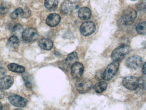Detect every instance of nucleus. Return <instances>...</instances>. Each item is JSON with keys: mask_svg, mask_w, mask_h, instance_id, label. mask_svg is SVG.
<instances>
[{"mask_svg": "<svg viewBox=\"0 0 146 110\" xmlns=\"http://www.w3.org/2000/svg\"><path fill=\"white\" fill-rule=\"evenodd\" d=\"M81 3L80 0H65L61 6L62 13L68 15L78 9Z\"/></svg>", "mask_w": 146, "mask_h": 110, "instance_id": "f257e3e1", "label": "nucleus"}, {"mask_svg": "<svg viewBox=\"0 0 146 110\" xmlns=\"http://www.w3.org/2000/svg\"><path fill=\"white\" fill-rule=\"evenodd\" d=\"M130 51V48L129 46L126 44L121 45L113 51L111 57L113 61L119 62L123 59Z\"/></svg>", "mask_w": 146, "mask_h": 110, "instance_id": "f03ea898", "label": "nucleus"}, {"mask_svg": "<svg viewBox=\"0 0 146 110\" xmlns=\"http://www.w3.org/2000/svg\"><path fill=\"white\" fill-rule=\"evenodd\" d=\"M119 63L113 61L109 64L105 70L102 74V78L106 80H111L115 75L118 70Z\"/></svg>", "mask_w": 146, "mask_h": 110, "instance_id": "7ed1b4c3", "label": "nucleus"}, {"mask_svg": "<svg viewBox=\"0 0 146 110\" xmlns=\"http://www.w3.org/2000/svg\"><path fill=\"white\" fill-rule=\"evenodd\" d=\"M22 36L25 42L31 43L36 40L38 39L39 34L35 28H29L23 31Z\"/></svg>", "mask_w": 146, "mask_h": 110, "instance_id": "20e7f679", "label": "nucleus"}, {"mask_svg": "<svg viewBox=\"0 0 146 110\" xmlns=\"http://www.w3.org/2000/svg\"><path fill=\"white\" fill-rule=\"evenodd\" d=\"M78 91L81 93H85L89 91L92 86V82L87 78H79L76 84Z\"/></svg>", "mask_w": 146, "mask_h": 110, "instance_id": "39448f33", "label": "nucleus"}, {"mask_svg": "<svg viewBox=\"0 0 146 110\" xmlns=\"http://www.w3.org/2000/svg\"><path fill=\"white\" fill-rule=\"evenodd\" d=\"M122 83L125 87L130 90L137 89L139 86V80L138 78L134 76H127L123 79Z\"/></svg>", "mask_w": 146, "mask_h": 110, "instance_id": "423d86ee", "label": "nucleus"}, {"mask_svg": "<svg viewBox=\"0 0 146 110\" xmlns=\"http://www.w3.org/2000/svg\"><path fill=\"white\" fill-rule=\"evenodd\" d=\"M137 15V13L135 10L132 9H127L122 14L121 21L124 25H128L135 20Z\"/></svg>", "mask_w": 146, "mask_h": 110, "instance_id": "0eeeda50", "label": "nucleus"}, {"mask_svg": "<svg viewBox=\"0 0 146 110\" xmlns=\"http://www.w3.org/2000/svg\"><path fill=\"white\" fill-rule=\"evenodd\" d=\"M96 30L95 23L92 21L84 22L80 27V32L84 36H88L93 34Z\"/></svg>", "mask_w": 146, "mask_h": 110, "instance_id": "6e6552de", "label": "nucleus"}, {"mask_svg": "<svg viewBox=\"0 0 146 110\" xmlns=\"http://www.w3.org/2000/svg\"><path fill=\"white\" fill-rule=\"evenodd\" d=\"M127 67L132 69H137L143 65V59L138 56H133L130 57L126 62Z\"/></svg>", "mask_w": 146, "mask_h": 110, "instance_id": "1a4fd4ad", "label": "nucleus"}, {"mask_svg": "<svg viewBox=\"0 0 146 110\" xmlns=\"http://www.w3.org/2000/svg\"><path fill=\"white\" fill-rule=\"evenodd\" d=\"M8 100L11 104L17 107H23L28 103L27 99L18 95H11L9 96Z\"/></svg>", "mask_w": 146, "mask_h": 110, "instance_id": "9d476101", "label": "nucleus"}, {"mask_svg": "<svg viewBox=\"0 0 146 110\" xmlns=\"http://www.w3.org/2000/svg\"><path fill=\"white\" fill-rule=\"evenodd\" d=\"M84 68L82 64L76 62L71 66V73L72 76L76 79H79L83 74Z\"/></svg>", "mask_w": 146, "mask_h": 110, "instance_id": "9b49d317", "label": "nucleus"}, {"mask_svg": "<svg viewBox=\"0 0 146 110\" xmlns=\"http://www.w3.org/2000/svg\"><path fill=\"white\" fill-rule=\"evenodd\" d=\"M60 20L61 18L59 15L57 13H52L47 17L46 22L50 26L55 27L59 24Z\"/></svg>", "mask_w": 146, "mask_h": 110, "instance_id": "f8f14e48", "label": "nucleus"}, {"mask_svg": "<svg viewBox=\"0 0 146 110\" xmlns=\"http://www.w3.org/2000/svg\"><path fill=\"white\" fill-rule=\"evenodd\" d=\"M14 82V79L11 76H5L0 81V87L3 89H7L11 87Z\"/></svg>", "mask_w": 146, "mask_h": 110, "instance_id": "ddd939ff", "label": "nucleus"}, {"mask_svg": "<svg viewBox=\"0 0 146 110\" xmlns=\"http://www.w3.org/2000/svg\"><path fill=\"white\" fill-rule=\"evenodd\" d=\"M19 40L16 36H12L9 39L7 44V47L11 51H14L17 50L19 48Z\"/></svg>", "mask_w": 146, "mask_h": 110, "instance_id": "4468645a", "label": "nucleus"}, {"mask_svg": "<svg viewBox=\"0 0 146 110\" xmlns=\"http://www.w3.org/2000/svg\"><path fill=\"white\" fill-rule=\"evenodd\" d=\"M38 45L42 49L46 50H50L53 46L52 41L47 38H42L40 40Z\"/></svg>", "mask_w": 146, "mask_h": 110, "instance_id": "2eb2a0df", "label": "nucleus"}, {"mask_svg": "<svg viewBox=\"0 0 146 110\" xmlns=\"http://www.w3.org/2000/svg\"><path fill=\"white\" fill-rule=\"evenodd\" d=\"M91 12L90 9L87 7L81 8L78 11V17L84 20L89 19L91 16Z\"/></svg>", "mask_w": 146, "mask_h": 110, "instance_id": "dca6fc26", "label": "nucleus"}, {"mask_svg": "<svg viewBox=\"0 0 146 110\" xmlns=\"http://www.w3.org/2000/svg\"><path fill=\"white\" fill-rule=\"evenodd\" d=\"M78 59L77 53L76 52H73L68 55L65 60L66 65L72 66L75 63L77 62Z\"/></svg>", "mask_w": 146, "mask_h": 110, "instance_id": "f3484780", "label": "nucleus"}, {"mask_svg": "<svg viewBox=\"0 0 146 110\" xmlns=\"http://www.w3.org/2000/svg\"><path fill=\"white\" fill-rule=\"evenodd\" d=\"M58 0H45V6L50 11H54L58 8Z\"/></svg>", "mask_w": 146, "mask_h": 110, "instance_id": "a211bd4d", "label": "nucleus"}, {"mask_svg": "<svg viewBox=\"0 0 146 110\" xmlns=\"http://www.w3.org/2000/svg\"><path fill=\"white\" fill-rule=\"evenodd\" d=\"M8 68L9 70L16 73H23L25 71L24 67L17 64H10L8 65Z\"/></svg>", "mask_w": 146, "mask_h": 110, "instance_id": "6ab92c4d", "label": "nucleus"}, {"mask_svg": "<svg viewBox=\"0 0 146 110\" xmlns=\"http://www.w3.org/2000/svg\"><path fill=\"white\" fill-rule=\"evenodd\" d=\"M107 84L104 81L97 82L94 87V89L96 93H101L106 89Z\"/></svg>", "mask_w": 146, "mask_h": 110, "instance_id": "aec40b11", "label": "nucleus"}, {"mask_svg": "<svg viewBox=\"0 0 146 110\" xmlns=\"http://www.w3.org/2000/svg\"><path fill=\"white\" fill-rule=\"evenodd\" d=\"M23 76L26 87L28 89H32V79L31 76L28 73H24L23 75Z\"/></svg>", "mask_w": 146, "mask_h": 110, "instance_id": "412c9836", "label": "nucleus"}, {"mask_svg": "<svg viewBox=\"0 0 146 110\" xmlns=\"http://www.w3.org/2000/svg\"><path fill=\"white\" fill-rule=\"evenodd\" d=\"M136 31L139 34H145L146 31V21L139 23L136 27Z\"/></svg>", "mask_w": 146, "mask_h": 110, "instance_id": "4be33fe9", "label": "nucleus"}, {"mask_svg": "<svg viewBox=\"0 0 146 110\" xmlns=\"http://www.w3.org/2000/svg\"><path fill=\"white\" fill-rule=\"evenodd\" d=\"M10 5L6 2H4L0 6V14H5L9 11Z\"/></svg>", "mask_w": 146, "mask_h": 110, "instance_id": "5701e85b", "label": "nucleus"}, {"mask_svg": "<svg viewBox=\"0 0 146 110\" xmlns=\"http://www.w3.org/2000/svg\"><path fill=\"white\" fill-rule=\"evenodd\" d=\"M24 14V12L23 9L21 8H19L12 13L11 17L12 19H15L18 18L19 15H23Z\"/></svg>", "mask_w": 146, "mask_h": 110, "instance_id": "b1692460", "label": "nucleus"}, {"mask_svg": "<svg viewBox=\"0 0 146 110\" xmlns=\"http://www.w3.org/2000/svg\"><path fill=\"white\" fill-rule=\"evenodd\" d=\"M13 32L15 34H19L23 32V26L20 24H17L14 26L13 28Z\"/></svg>", "mask_w": 146, "mask_h": 110, "instance_id": "393cba45", "label": "nucleus"}, {"mask_svg": "<svg viewBox=\"0 0 146 110\" xmlns=\"http://www.w3.org/2000/svg\"><path fill=\"white\" fill-rule=\"evenodd\" d=\"M6 74V69L2 66L0 67V79H2L4 76H5Z\"/></svg>", "mask_w": 146, "mask_h": 110, "instance_id": "a878e982", "label": "nucleus"}, {"mask_svg": "<svg viewBox=\"0 0 146 110\" xmlns=\"http://www.w3.org/2000/svg\"><path fill=\"white\" fill-rule=\"evenodd\" d=\"M5 96V92L3 91V89H2L1 88H0V99H3Z\"/></svg>", "mask_w": 146, "mask_h": 110, "instance_id": "bb28decb", "label": "nucleus"}, {"mask_svg": "<svg viewBox=\"0 0 146 110\" xmlns=\"http://www.w3.org/2000/svg\"><path fill=\"white\" fill-rule=\"evenodd\" d=\"M142 72L144 74H146V63H144L143 66Z\"/></svg>", "mask_w": 146, "mask_h": 110, "instance_id": "cd10ccee", "label": "nucleus"}, {"mask_svg": "<svg viewBox=\"0 0 146 110\" xmlns=\"http://www.w3.org/2000/svg\"><path fill=\"white\" fill-rule=\"evenodd\" d=\"M2 109H3V106L2 104L0 102V110H2Z\"/></svg>", "mask_w": 146, "mask_h": 110, "instance_id": "c85d7f7f", "label": "nucleus"}, {"mask_svg": "<svg viewBox=\"0 0 146 110\" xmlns=\"http://www.w3.org/2000/svg\"><path fill=\"white\" fill-rule=\"evenodd\" d=\"M23 110V109H15V110Z\"/></svg>", "mask_w": 146, "mask_h": 110, "instance_id": "c756f323", "label": "nucleus"}, {"mask_svg": "<svg viewBox=\"0 0 146 110\" xmlns=\"http://www.w3.org/2000/svg\"><path fill=\"white\" fill-rule=\"evenodd\" d=\"M2 66V64H1V63L0 62V67H1Z\"/></svg>", "mask_w": 146, "mask_h": 110, "instance_id": "7c9ffc66", "label": "nucleus"}, {"mask_svg": "<svg viewBox=\"0 0 146 110\" xmlns=\"http://www.w3.org/2000/svg\"><path fill=\"white\" fill-rule=\"evenodd\" d=\"M131 1H135V0H131Z\"/></svg>", "mask_w": 146, "mask_h": 110, "instance_id": "2f4dec72", "label": "nucleus"}]
</instances>
